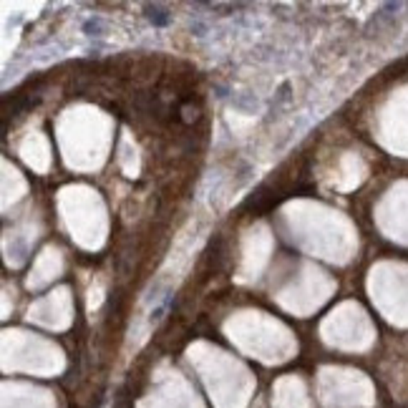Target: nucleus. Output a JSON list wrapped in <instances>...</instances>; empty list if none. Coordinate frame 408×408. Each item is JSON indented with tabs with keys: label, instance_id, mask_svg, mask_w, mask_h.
Returning a JSON list of instances; mask_svg holds the SVG:
<instances>
[{
	"label": "nucleus",
	"instance_id": "obj_1",
	"mask_svg": "<svg viewBox=\"0 0 408 408\" xmlns=\"http://www.w3.org/2000/svg\"><path fill=\"white\" fill-rule=\"evenodd\" d=\"M144 10H146V18H149L154 26H159V28H161V26H167V23H169V13L164 10V8H159V6H146Z\"/></svg>",
	"mask_w": 408,
	"mask_h": 408
},
{
	"label": "nucleus",
	"instance_id": "obj_2",
	"mask_svg": "<svg viewBox=\"0 0 408 408\" xmlns=\"http://www.w3.org/2000/svg\"><path fill=\"white\" fill-rule=\"evenodd\" d=\"M167 307H169V295H167V298H164V300H161L159 305L154 307L152 315H149V320H152V323H159L161 318H164V313H167Z\"/></svg>",
	"mask_w": 408,
	"mask_h": 408
},
{
	"label": "nucleus",
	"instance_id": "obj_3",
	"mask_svg": "<svg viewBox=\"0 0 408 408\" xmlns=\"http://www.w3.org/2000/svg\"><path fill=\"white\" fill-rule=\"evenodd\" d=\"M83 30H86V36H99L101 21H99V18H88V21L83 23Z\"/></svg>",
	"mask_w": 408,
	"mask_h": 408
}]
</instances>
